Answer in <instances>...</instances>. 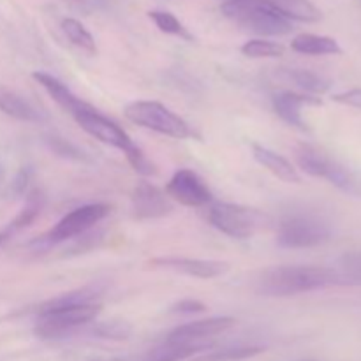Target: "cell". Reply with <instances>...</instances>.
Here are the masks:
<instances>
[{
  "label": "cell",
  "mask_w": 361,
  "mask_h": 361,
  "mask_svg": "<svg viewBox=\"0 0 361 361\" xmlns=\"http://www.w3.org/2000/svg\"><path fill=\"white\" fill-rule=\"evenodd\" d=\"M95 288H81L42 303L37 310L35 335L41 338H60L80 326L92 323L101 314Z\"/></svg>",
  "instance_id": "1"
},
{
  "label": "cell",
  "mask_w": 361,
  "mask_h": 361,
  "mask_svg": "<svg viewBox=\"0 0 361 361\" xmlns=\"http://www.w3.org/2000/svg\"><path fill=\"white\" fill-rule=\"evenodd\" d=\"M74 120H76L78 126L85 130L87 134H90L92 137L99 140L101 143L109 145L113 148H118L120 152H123V155L127 157L129 164L133 166L134 171H137L140 175L150 176L157 173L155 166L152 164L147 159V155L143 154L140 147L130 140L129 134L122 129L116 122L109 120L108 116L102 115L99 109H95L94 106L85 102L80 109L73 113Z\"/></svg>",
  "instance_id": "2"
},
{
  "label": "cell",
  "mask_w": 361,
  "mask_h": 361,
  "mask_svg": "<svg viewBox=\"0 0 361 361\" xmlns=\"http://www.w3.org/2000/svg\"><path fill=\"white\" fill-rule=\"evenodd\" d=\"M335 268L324 267H275L264 271L257 282V291L264 296H295L302 293L338 286Z\"/></svg>",
  "instance_id": "3"
},
{
  "label": "cell",
  "mask_w": 361,
  "mask_h": 361,
  "mask_svg": "<svg viewBox=\"0 0 361 361\" xmlns=\"http://www.w3.org/2000/svg\"><path fill=\"white\" fill-rule=\"evenodd\" d=\"M222 14L243 30L263 37H282L293 32L291 20L259 0H228L222 4Z\"/></svg>",
  "instance_id": "4"
},
{
  "label": "cell",
  "mask_w": 361,
  "mask_h": 361,
  "mask_svg": "<svg viewBox=\"0 0 361 361\" xmlns=\"http://www.w3.org/2000/svg\"><path fill=\"white\" fill-rule=\"evenodd\" d=\"M207 217L215 229L236 240H247L271 224L270 215L257 208L235 203H210Z\"/></svg>",
  "instance_id": "5"
},
{
  "label": "cell",
  "mask_w": 361,
  "mask_h": 361,
  "mask_svg": "<svg viewBox=\"0 0 361 361\" xmlns=\"http://www.w3.org/2000/svg\"><path fill=\"white\" fill-rule=\"evenodd\" d=\"M334 226L319 214H291L279 224L277 245L282 249H310L330 242Z\"/></svg>",
  "instance_id": "6"
},
{
  "label": "cell",
  "mask_w": 361,
  "mask_h": 361,
  "mask_svg": "<svg viewBox=\"0 0 361 361\" xmlns=\"http://www.w3.org/2000/svg\"><path fill=\"white\" fill-rule=\"evenodd\" d=\"M123 113H126L127 120H130L133 123L162 134V136L175 137V140L194 137V130L190 129L189 123L157 101L130 102Z\"/></svg>",
  "instance_id": "7"
},
{
  "label": "cell",
  "mask_w": 361,
  "mask_h": 361,
  "mask_svg": "<svg viewBox=\"0 0 361 361\" xmlns=\"http://www.w3.org/2000/svg\"><path fill=\"white\" fill-rule=\"evenodd\" d=\"M111 212V207L106 203H90L74 208L73 212L63 215L55 226L48 231L44 240L48 243H62L71 238L85 235L88 229L97 226Z\"/></svg>",
  "instance_id": "8"
},
{
  "label": "cell",
  "mask_w": 361,
  "mask_h": 361,
  "mask_svg": "<svg viewBox=\"0 0 361 361\" xmlns=\"http://www.w3.org/2000/svg\"><path fill=\"white\" fill-rule=\"evenodd\" d=\"M166 196L189 208L207 207L214 201V194L192 169H178L166 185Z\"/></svg>",
  "instance_id": "9"
},
{
  "label": "cell",
  "mask_w": 361,
  "mask_h": 361,
  "mask_svg": "<svg viewBox=\"0 0 361 361\" xmlns=\"http://www.w3.org/2000/svg\"><path fill=\"white\" fill-rule=\"evenodd\" d=\"M133 214L140 221L162 219L173 212V204L166 192L150 182H137L133 190Z\"/></svg>",
  "instance_id": "10"
},
{
  "label": "cell",
  "mask_w": 361,
  "mask_h": 361,
  "mask_svg": "<svg viewBox=\"0 0 361 361\" xmlns=\"http://www.w3.org/2000/svg\"><path fill=\"white\" fill-rule=\"evenodd\" d=\"M152 268L171 270L194 279H217L229 271V263L217 259H192V257H154Z\"/></svg>",
  "instance_id": "11"
},
{
  "label": "cell",
  "mask_w": 361,
  "mask_h": 361,
  "mask_svg": "<svg viewBox=\"0 0 361 361\" xmlns=\"http://www.w3.org/2000/svg\"><path fill=\"white\" fill-rule=\"evenodd\" d=\"M236 324L235 317L217 316L208 319L192 321V323L180 324L175 330L169 331L166 342H178V344H189V342H210L212 337L231 330Z\"/></svg>",
  "instance_id": "12"
},
{
  "label": "cell",
  "mask_w": 361,
  "mask_h": 361,
  "mask_svg": "<svg viewBox=\"0 0 361 361\" xmlns=\"http://www.w3.org/2000/svg\"><path fill=\"white\" fill-rule=\"evenodd\" d=\"M271 104H274L275 113H277L288 126L296 127L298 130L307 133V130H309V126H307V122L303 120L302 109L305 108V106H321L323 101H321L319 97H314V95L309 94H298V92L284 90L271 95Z\"/></svg>",
  "instance_id": "13"
},
{
  "label": "cell",
  "mask_w": 361,
  "mask_h": 361,
  "mask_svg": "<svg viewBox=\"0 0 361 361\" xmlns=\"http://www.w3.org/2000/svg\"><path fill=\"white\" fill-rule=\"evenodd\" d=\"M252 155L264 169L271 173L274 176H277L279 180L286 183H302V176H300L298 169L295 168L293 162H289L288 159L279 155L277 152L270 150V148L263 147V145H252Z\"/></svg>",
  "instance_id": "14"
},
{
  "label": "cell",
  "mask_w": 361,
  "mask_h": 361,
  "mask_svg": "<svg viewBox=\"0 0 361 361\" xmlns=\"http://www.w3.org/2000/svg\"><path fill=\"white\" fill-rule=\"evenodd\" d=\"M32 78H34V80L37 81V83L41 85L46 92H48L49 97H51L53 101H55L56 104L63 109V111L69 113V115H73L76 109H80L81 106L85 104L83 99H80L78 95H74L73 92L67 88V85H63L59 78L51 76V74H48V73H41V71H37V73L32 74Z\"/></svg>",
  "instance_id": "15"
},
{
  "label": "cell",
  "mask_w": 361,
  "mask_h": 361,
  "mask_svg": "<svg viewBox=\"0 0 361 361\" xmlns=\"http://www.w3.org/2000/svg\"><path fill=\"white\" fill-rule=\"evenodd\" d=\"M277 76L284 80L286 83H291L295 87L302 88L309 95H321L330 90L331 83L321 74L312 73L307 69H289V67H281L277 71Z\"/></svg>",
  "instance_id": "16"
},
{
  "label": "cell",
  "mask_w": 361,
  "mask_h": 361,
  "mask_svg": "<svg viewBox=\"0 0 361 361\" xmlns=\"http://www.w3.org/2000/svg\"><path fill=\"white\" fill-rule=\"evenodd\" d=\"M0 111L21 122H41L44 115L16 92L0 87Z\"/></svg>",
  "instance_id": "17"
},
{
  "label": "cell",
  "mask_w": 361,
  "mask_h": 361,
  "mask_svg": "<svg viewBox=\"0 0 361 361\" xmlns=\"http://www.w3.org/2000/svg\"><path fill=\"white\" fill-rule=\"evenodd\" d=\"M274 7L277 13L286 16L288 20L305 21V23H317L323 20V13L319 7L310 0H259Z\"/></svg>",
  "instance_id": "18"
},
{
  "label": "cell",
  "mask_w": 361,
  "mask_h": 361,
  "mask_svg": "<svg viewBox=\"0 0 361 361\" xmlns=\"http://www.w3.org/2000/svg\"><path fill=\"white\" fill-rule=\"evenodd\" d=\"M212 348L210 342H189V344H178V342H162L155 349H152L145 361H183L187 358L208 351Z\"/></svg>",
  "instance_id": "19"
},
{
  "label": "cell",
  "mask_w": 361,
  "mask_h": 361,
  "mask_svg": "<svg viewBox=\"0 0 361 361\" xmlns=\"http://www.w3.org/2000/svg\"><path fill=\"white\" fill-rule=\"evenodd\" d=\"M293 51L300 55L323 56V55H341L342 46L334 37L317 34H300L291 42Z\"/></svg>",
  "instance_id": "20"
},
{
  "label": "cell",
  "mask_w": 361,
  "mask_h": 361,
  "mask_svg": "<svg viewBox=\"0 0 361 361\" xmlns=\"http://www.w3.org/2000/svg\"><path fill=\"white\" fill-rule=\"evenodd\" d=\"M60 27H62L66 37L69 39L76 48H80L81 51L88 53V55H95V53H97L94 35H92L90 30H88L81 21H78L76 18H63Z\"/></svg>",
  "instance_id": "21"
},
{
  "label": "cell",
  "mask_w": 361,
  "mask_h": 361,
  "mask_svg": "<svg viewBox=\"0 0 361 361\" xmlns=\"http://www.w3.org/2000/svg\"><path fill=\"white\" fill-rule=\"evenodd\" d=\"M337 271L341 284L361 286V250H351L337 259Z\"/></svg>",
  "instance_id": "22"
},
{
  "label": "cell",
  "mask_w": 361,
  "mask_h": 361,
  "mask_svg": "<svg viewBox=\"0 0 361 361\" xmlns=\"http://www.w3.org/2000/svg\"><path fill=\"white\" fill-rule=\"evenodd\" d=\"M148 18H150L155 23V27L161 32H164V34L176 35V37H182L185 39V41H192L194 39L192 35H190V32L183 27L182 21H180L175 14L169 13V11H150V13H148Z\"/></svg>",
  "instance_id": "23"
},
{
  "label": "cell",
  "mask_w": 361,
  "mask_h": 361,
  "mask_svg": "<svg viewBox=\"0 0 361 361\" xmlns=\"http://www.w3.org/2000/svg\"><path fill=\"white\" fill-rule=\"evenodd\" d=\"M242 53L249 59H279L286 53L281 42L268 41V39H250L242 46Z\"/></svg>",
  "instance_id": "24"
},
{
  "label": "cell",
  "mask_w": 361,
  "mask_h": 361,
  "mask_svg": "<svg viewBox=\"0 0 361 361\" xmlns=\"http://www.w3.org/2000/svg\"><path fill=\"white\" fill-rule=\"evenodd\" d=\"M264 349L256 348V345H245V348H228L221 349V351H214L207 356H201V358L194 361H242L254 358V356L261 355Z\"/></svg>",
  "instance_id": "25"
},
{
  "label": "cell",
  "mask_w": 361,
  "mask_h": 361,
  "mask_svg": "<svg viewBox=\"0 0 361 361\" xmlns=\"http://www.w3.org/2000/svg\"><path fill=\"white\" fill-rule=\"evenodd\" d=\"M130 324L123 323V321H108V323H99L94 328V334L101 338H111V341H126L129 338Z\"/></svg>",
  "instance_id": "26"
},
{
  "label": "cell",
  "mask_w": 361,
  "mask_h": 361,
  "mask_svg": "<svg viewBox=\"0 0 361 361\" xmlns=\"http://www.w3.org/2000/svg\"><path fill=\"white\" fill-rule=\"evenodd\" d=\"M46 143L49 145V148H51L55 154L62 155V157L78 159V161H80V159H83V152H80L76 147H74V145H71L69 141L62 140V137L53 136V137H49V140H46Z\"/></svg>",
  "instance_id": "27"
},
{
  "label": "cell",
  "mask_w": 361,
  "mask_h": 361,
  "mask_svg": "<svg viewBox=\"0 0 361 361\" xmlns=\"http://www.w3.org/2000/svg\"><path fill=\"white\" fill-rule=\"evenodd\" d=\"M207 310V305L200 300L194 298H185L176 302L175 305L171 307L173 314H187V316H192V314H203Z\"/></svg>",
  "instance_id": "28"
},
{
  "label": "cell",
  "mask_w": 361,
  "mask_h": 361,
  "mask_svg": "<svg viewBox=\"0 0 361 361\" xmlns=\"http://www.w3.org/2000/svg\"><path fill=\"white\" fill-rule=\"evenodd\" d=\"M331 101L338 102L342 106H349V108L361 109V88H349V90L335 94Z\"/></svg>",
  "instance_id": "29"
},
{
  "label": "cell",
  "mask_w": 361,
  "mask_h": 361,
  "mask_svg": "<svg viewBox=\"0 0 361 361\" xmlns=\"http://www.w3.org/2000/svg\"><path fill=\"white\" fill-rule=\"evenodd\" d=\"M11 235H13V233H11V229H9V228H6V229H4V231H0V243H2L4 240L9 238Z\"/></svg>",
  "instance_id": "30"
}]
</instances>
